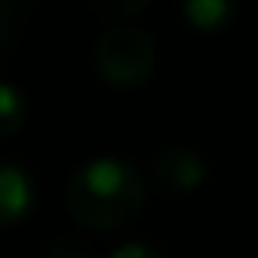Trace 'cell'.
Instances as JSON below:
<instances>
[{
	"label": "cell",
	"instance_id": "cell-1",
	"mask_svg": "<svg viewBox=\"0 0 258 258\" xmlns=\"http://www.w3.org/2000/svg\"><path fill=\"white\" fill-rule=\"evenodd\" d=\"M147 186L131 164L118 157H95L72 173L66 209L85 229H121L144 209Z\"/></svg>",
	"mask_w": 258,
	"mask_h": 258
},
{
	"label": "cell",
	"instance_id": "cell-9",
	"mask_svg": "<svg viewBox=\"0 0 258 258\" xmlns=\"http://www.w3.org/2000/svg\"><path fill=\"white\" fill-rule=\"evenodd\" d=\"M95 10L105 13V17L124 20V17H138V13H144V10H147V4H144V0H134V4H98Z\"/></svg>",
	"mask_w": 258,
	"mask_h": 258
},
{
	"label": "cell",
	"instance_id": "cell-3",
	"mask_svg": "<svg viewBox=\"0 0 258 258\" xmlns=\"http://www.w3.org/2000/svg\"><path fill=\"white\" fill-rule=\"evenodd\" d=\"M206 157L193 147H164V151L154 157L151 164V183L154 189L167 196H183V193H193L200 189V183L206 180Z\"/></svg>",
	"mask_w": 258,
	"mask_h": 258
},
{
	"label": "cell",
	"instance_id": "cell-10",
	"mask_svg": "<svg viewBox=\"0 0 258 258\" xmlns=\"http://www.w3.org/2000/svg\"><path fill=\"white\" fill-rule=\"evenodd\" d=\"M108 258H164L157 252V248H151V245H144V242H127V245H121V248H114Z\"/></svg>",
	"mask_w": 258,
	"mask_h": 258
},
{
	"label": "cell",
	"instance_id": "cell-6",
	"mask_svg": "<svg viewBox=\"0 0 258 258\" xmlns=\"http://www.w3.org/2000/svg\"><path fill=\"white\" fill-rule=\"evenodd\" d=\"M26 124V98L10 82H0V138H10Z\"/></svg>",
	"mask_w": 258,
	"mask_h": 258
},
{
	"label": "cell",
	"instance_id": "cell-4",
	"mask_svg": "<svg viewBox=\"0 0 258 258\" xmlns=\"http://www.w3.org/2000/svg\"><path fill=\"white\" fill-rule=\"evenodd\" d=\"M36 203V186L33 176L20 167L0 164V226L20 222Z\"/></svg>",
	"mask_w": 258,
	"mask_h": 258
},
{
	"label": "cell",
	"instance_id": "cell-2",
	"mask_svg": "<svg viewBox=\"0 0 258 258\" xmlns=\"http://www.w3.org/2000/svg\"><path fill=\"white\" fill-rule=\"evenodd\" d=\"M157 66V46L138 26L118 23L105 30L95 43V72L101 82L114 88H138L154 76Z\"/></svg>",
	"mask_w": 258,
	"mask_h": 258
},
{
	"label": "cell",
	"instance_id": "cell-5",
	"mask_svg": "<svg viewBox=\"0 0 258 258\" xmlns=\"http://www.w3.org/2000/svg\"><path fill=\"white\" fill-rule=\"evenodd\" d=\"M183 13L196 30H222L235 17V7L226 4V0H189L183 7Z\"/></svg>",
	"mask_w": 258,
	"mask_h": 258
},
{
	"label": "cell",
	"instance_id": "cell-7",
	"mask_svg": "<svg viewBox=\"0 0 258 258\" xmlns=\"http://www.w3.org/2000/svg\"><path fill=\"white\" fill-rule=\"evenodd\" d=\"M43 258H92L88 245L76 235H59L43 248Z\"/></svg>",
	"mask_w": 258,
	"mask_h": 258
},
{
	"label": "cell",
	"instance_id": "cell-8",
	"mask_svg": "<svg viewBox=\"0 0 258 258\" xmlns=\"http://www.w3.org/2000/svg\"><path fill=\"white\" fill-rule=\"evenodd\" d=\"M17 17H20V7H13V4H7V0H0V49L10 43L13 30H17Z\"/></svg>",
	"mask_w": 258,
	"mask_h": 258
}]
</instances>
